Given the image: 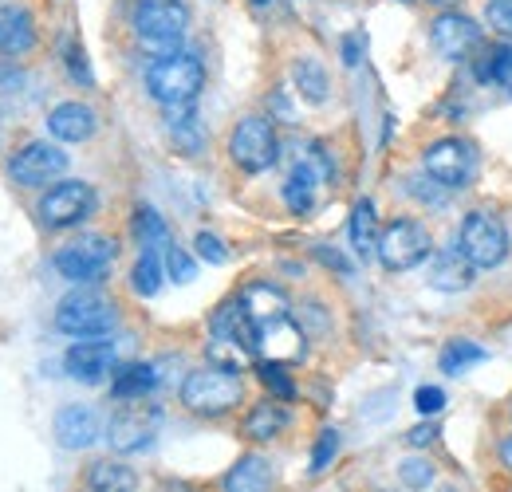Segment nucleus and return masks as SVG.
I'll return each mask as SVG.
<instances>
[{"label":"nucleus","mask_w":512,"mask_h":492,"mask_svg":"<svg viewBox=\"0 0 512 492\" xmlns=\"http://www.w3.org/2000/svg\"><path fill=\"white\" fill-rule=\"evenodd\" d=\"M190 12L182 0H138L134 4V40L146 56H178L186 52Z\"/></svg>","instance_id":"nucleus-1"},{"label":"nucleus","mask_w":512,"mask_h":492,"mask_svg":"<svg viewBox=\"0 0 512 492\" xmlns=\"http://www.w3.org/2000/svg\"><path fill=\"white\" fill-rule=\"evenodd\" d=\"M205 87V67L193 52H178V56H162L146 67V91L162 111H182L193 107L197 95Z\"/></svg>","instance_id":"nucleus-2"},{"label":"nucleus","mask_w":512,"mask_h":492,"mask_svg":"<svg viewBox=\"0 0 512 492\" xmlns=\"http://www.w3.org/2000/svg\"><path fill=\"white\" fill-rule=\"evenodd\" d=\"M115 323H119V308L95 288L71 292L56 308V331L67 339H107Z\"/></svg>","instance_id":"nucleus-3"},{"label":"nucleus","mask_w":512,"mask_h":492,"mask_svg":"<svg viewBox=\"0 0 512 492\" xmlns=\"http://www.w3.org/2000/svg\"><path fill=\"white\" fill-rule=\"evenodd\" d=\"M241 398H245V386H241L237 370H221V367L193 370V374H186V382H182V406L193 410L197 418H221Z\"/></svg>","instance_id":"nucleus-4"},{"label":"nucleus","mask_w":512,"mask_h":492,"mask_svg":"<svg viewBox=\"0 0 512 492\" xmlns=\"http://www.w3.org/2000/svg\"><path fill=\"white\" fill-rule=\"evenodd\" d=\"M115 256H119V245L111 237L83 233V237H75L71 245L56 252V272L71 284H95V280H103L111 272Z\"/></svg>","instance_id":"nucleus-5"},{"label":"nucleus","mask_w":512,"mask_h":492,"mask_svg":"<svg viewBox=\"0 0 512 492\" xmlns=\"http://www.w3.org/2000/svg\"><path fill=\"white\" fill-rule=\"evenodd\" d=\"M457 248L465 252V260H469L473 268H501L505 256H509V233H505V225H501L493 213L477 209V213H469V217L461 221Z\"/></svg>","instance_id":"nucleus-6"},{"label":"nucleus","mask_w":512,"mask_h":492,"mask_svg":"<svg viewBox=\"0 0 512 492\" xmlns=\"http://www.w3.org/2000/svg\"><path fill=\"white\" fill-rule=\"evenodd\" d=\"M280 154V142H276V126L260 115H249L233 126L229 134V158L233 166H241L245 174H264Z\"/></svg>","instance_id":"nucleus-7"},{"label":"nucleus","mask_w":512,"mask_h":492,"mask_svg":"<svg viewBox=\"0 0 512 492\" xmlns=\"http://www.w3.org/2000/svg\"><path fill=\"white\" fill-rule=\"evenodd\" d=\"M430 233L422 221H410V217H398L390 221L379 237V260L390 272H406V268H418L422 260H430Z\"/></svg>","instance_id":"nucleus-8"},{"label":"nucleus","mask_w":512,"mask_h":492,"mask_svg":"<svg viewBox=\"0 0 512 492\" xmlns=\"http://www.w3.org/2000/svg\"><path fill=\"white\" fill-rule=\"evenodd\" d=\"M95 209V189L87 182H60L52 185L40 201V221L48 229H71L79 221H87Z\"/></svg>","instance_id":"nucleus-9"},{"label":"nucleus","mask_w":512,"mask_h":492,"mask_svg":"<svg viewBox=\"0 0 512 492\" xmlns=\"http://www.w3.org/2000/svg\"><path fill=\"white\" fill-rule=\"evenodd\" d=\"M64 170H67V154L56 142H44V138L20 146V150L12 154V162H8L12 182H20V185H48V182H56Z\"/></svg>","instance_id":"nucleus-10"},{"label":"nucleus","mask_w":512,"mask_h":492,"mask_svg":"<svg viewBox=\"0 0 512 492\" xmlns=\"http://www.w3.org/2000/svg\"><path fill=\"white\" fill-rule=\"evenodd\" d=\"M426 174L442 185H465L477 174V150L465 142V138H442L426 150Z\"/></svg>","instance_id":"nucleus-11"},{"label":"nucleus","mask_w":512,"mask_h":492,"mask_svg":"<svg viewBox=\"0 0 512 492\" xmlns=\"http://www.w3.org/2000/svg\"><path fill=\"white\" fill-rule=\"evenodd\" d=\"M64 370L83 386L103 382L115 370V343L111 339H75V347H67L64 355Z\"/></svg>","instance_id":"nucleus-12"},{"label":"nucleus","mask_w":512,"mask_h":492,"mask_svg":"<svg viewBox=\"0 0 512 492\" xmlns=\"http://www.w3.org/2000/svg\"><path fill=\"white\" fill-rule=\"evenodd\" d=\"M154 433H158V414L134 406V410H119V414L111 418L107 441H111L115 453H138V449H150Z\"/></svg>","instance_id":"nucleus-13"},{"label":"nucleus","mask_w":512,"mask_h":492,"mask_svg":"<svg viewBox=\"0 0 512 492\" xmlns=\"http://www.w3.org/2000/svg\"><path fill=\"white\" fill-rule=\"evenodd\" d=\"M430 40H434V48H438L442 56H449V60H461V56H469V52L481 44V24H477L473 16L446 12V16H438V20H434Z\"/></svg>","instance_id":"nucleus-14"},{"label":"nucleus","mask_w":512,"mask_h":492,"mask_svg":"<svg viewBox=\"0 0 512 492\" xmlns=\"http://www.w3.org/2000/svg\"><path fill=\"white\" fill-rule=\"evenodd\" d=\"M304 347H308V339H304V331L296 327L292 315H288V319H276V323H268V327L256 331V351H260L268 363H296V359H304Z\"/></svg>","instance_id":"nucleus-15"},{"label":"nucleus","mask_w":512,"mask_h":492,"mask_svg":"<svg viewBox=\"0 0 512 492\" xmlns=\"http://www.w3.org/2000/svg\"><path fill=\"white\" fill-rule=\"evenodd\" d=\"M32 48H36V20H32V12L24 4H16V0H4L0 4V56L16 60V56H24Z\"/></svg>","instance_id":"nucleus-16"},{"label":"nucleus","mask_w":512,"mask_h":492,"mask_svg":"<svg viewBox=\"0 0 512 492\" xmlns=\"http://www.w3.org/2000/svg\"><path fill=\"white\" fill-rule=\"evenodd\" d=\"M99 433H103L99 414H95L91 406H83V402L64 406V410L56 414V441H60L64 449H87V445L99 441Z\"/></svg>","instance_id":"nucleus-17"},{"label":"nucleus","mask_w":512,"mask_h":492,"mask_svg":"<svg viewBox=\"0 0 512 492\" xmlns=\"http://www.w3.org/2000/svg\"><path fill=\"white\" fill-rule=\"evenodd\" d=\"M237 304L245 308V315H249V323H253L256 331L260 327H268V323H276V319H288V296L280 292V288H272V284H249L241 296H237Z\"/></svg>","instance_id":"nucleus-18"},{"label":"nucleus","mask_w":512,"mask_h":492,"mask_svg":"<svg viewBox=\"0 0 512 492\" xmlns=\"http://www.w3.org/2000/svg\"><path fill=\"white\" fill-rule=\"evenodd\" d=\"M473 272H477V268L465 260L461 248H446V252H434L426 280H430V288H438V292H465V288L473 284Z\"/></svg>","instance_id":"nucleus-19"},{"label":"nucleus","mask_w":512,"mask_h":492,"mask_svg":"<svg viewBox=\"0 0 512 492\" xmlns=\"http://www.w3.org/2000/svg\"><path fill=\"white\" fill-rule=\"evenodd\" d=\"M95 126H99V119H95V111L87 103H60L48 115V134L56 142H87L95 134Z\"/></svg>","instance_id":"nucleus-20"},{"label":"nucleus","mask_w":512,"mask_h":492,"mask_svg":"<svg viewBox=\"0 0 512 492\" xmlns=\"http://www.w3.org/2000/svg\"><path fill=\"white\" fill-rule=\"evenodd\" d=\"M320 166L312 162V158H304V162H296V170L288 174V182H284V201H288V209L292 213H312L316 209V197H320Z\"/></svg>","instance_id":"nucleus-21"},{"label":"nucleus","mask_w":512,"mask_h":492,"mask_svg":"<svg viewBox=\"0 0 512 492\" xmlns=\"http://www.w3.org/2000/svg\"><path fill=\"white\" fill-rule=\"evenodd\" d=\"M268 489H272V465H268L260 453L241 457V461L225 473V492H268Z\"/></svg>","instance_id":"nucleus-22"},{"label":"nucleus","mask_w":512,"mask_h":492,"mask_svg":"<svg viewBox=\"0 0 512 492\" xmlns=\"http://www.w3.org/2000/svg\"><path fill=\"white\" fill-rule=\"evenodd\" d=\"M347 233H351V248H355L359 260L379 256V237H383V233H379V221H375V205H371V201H359V205L351 209Z\"/></svg>","instance_id":"nucleus-23"},{"label":"nucleus","mask_w":512,"mask_h":492,"mask_svg":"<svg viewBox=\"0 0 512 492\" xmlns=\"http://www.w3.org/2000/svg\"><path fill=\"white\" fill-rule=\"evenodd\" d=\"M292 83H296L300 99H304V103H312V107L327 103V95H331V79H327V67H323L320 60H312V56H304V60L292 63Z\"/></svg>","instance_id":"nucleus-24"},{"label":"nucleus","mask_w":512,"mask_h":492,"mask_svg":"<svg viewBox=\"0 0 512 492\" xmlns=\"http://www.w3.org/2000/svg\"><path fill=\"white\" fill-rule=\"evenodd\" d=\"M87 485H91V492H134L138 477L123 461H95L87 469Z\"/></svg>","instance_id":"nucleus-25"},{"label":"nucleus","mask_w":512,"mask_h":492,"mask_svg":"<svg viewBox=\"0 0 512 492\" xmlns=\"http://www.w3.org/2000/svg\"><path fill=\"white\" fill-rule=\"evenodd\" d=\"M166 134H170V142H174L182 154H197V150L205 146V134H201V123H197L193 107L166 111Z\"/></svg>","instance_id":"nucleus-26"},{"label":"nucleus","mask_w":512,"mask_h":492,"mask_svg":"<svg viewBox=\"0 0 512 492\" xmlns=\"http://www.w3.org/2000/svg\"><path fill=\"white\" fill-rule=\"evenodd\" d=\"M162 280H166V260H162V248H142L138 264H134V272H130L134 292H138V296H158Z\"/></svg>","instance_id":"nucleus-27"},{"label":"nucleus","mask_w":512,"mask_h":492,"mask_svg":"<svg viewBox=\"0 0 512 492\" xmlns=\"http://www.w3.org/2000/svg\"><path fill=\"white\" fill-rule=\"evenodd\" d=\"M158 386V367L150 363H130V367L115 370V382H111V394L115 398H142Z\"/></svg>","instance_id":"nucleus-28"},{"label":"nucleus","mask_w":512,"mask_h":492,"mask_svg":"<svg viewBox=\"0 0 512 492\" xmlns=\"http://www.w3.org/2000/svg\"><path fill=\"white\" fill-rule=\"evenodd\" d=\"M205 355H209V363L221 370H241L249 367V359H253V347L249 343H241V339H229V335H209V347H205Z\"/></svg>","instance_id":"nucleus-29"},{"label":"nucleus","mask_w":512,"mask_h":492,"mask_svg":"<svg viewBox=\"0 0 512 492\" xmlns=\"http://www.w3.org/2000/svg\"><path fill=\"white\" fill-rule=\"evenodd\" d=\"M284 426H288V410L280 402H260L253 414L245 418V433L253 441H272Z\"/></svg>","instance_id":"nucleus-30"},{"label":"nucleus","mask_w":512,"mask_h":492,"mask_svg":"<svg viewBox=\"0 0 512 492\" xmlns=\"http://www.w3.org/2000/svg\"><path fill=\"white\" fill-rule=\"evenodd\" d=\"M134 237L142 241V248H166L170 245V229H166V221L158 217V209H150V205L134 209Z\"/></svg>","instance_id":"nucleus-31"},{"label":"nucleus","mask_w":512,"mask_h":492,"mask_svg":"<svg viewBox=\"0 0 512 492\" xmlns=\"http://www.w3.org/2000/svg\"><path fill=\"white\" fill-rule=\"evenodd\" d=\"M477 363H485V351L477 343H469V339H457V343H449L446 351H442V370L446 374H465Z\"/></svg>","instance_id":"nucleus-32"},{"label":"nucleus","mask_w":512,"mask_h":492,"mask_svg":"<svg viewBox=\"0 0 512 492\" xmlns=\"http://www.w3.org/2000/svg\"><path fill=\"white\" fill-rule=\"evenodd\" d=\"M162 260H166V276H170L174 284H190L193 276H197V260H193L186 248L174 245V241L162 248Z\"/></svg>","instance_id":"nucleus-33"},{"label":"nucleus","mask_w":512,"mask_h":492,"mask_svg":"<svg viewBox=\"0 0 512 492\" xmlns=\"http://www.w3.org/2000/svg\"><path fill=\"white\" fill-rule=\"evenodd\" d=\"M509 67H512V48L509 44H497V48L485 52V60H481V67H477V75H481L485 83H505Z\"/></svg>","instance_id":"nucleus-34"},{"label":"nucleus","mask_w":512,"mask_h":492,"mask_svg":"<svg viewBox=\"0 0 512 492\" xmlns=\"http://www.w3.org/2000/svg\"><path fill=\"white\" fill-rule=\"evenodd\" d=\"M398 477H402V485H410V489H430V481H434V465L410 457V461L398 465Z\"/></svg>","instance_id":"nucleus-35"},{"label":"nucleus","mask_w":512,"mask_h":492,"mask_svg":"<svg viewBox=\"0 0 512 492\" xmlns=\"http://www.w3.org/2000/svg\"><path fill=\"white\" fill-rule=\"evenodd\" d=\"M193 252H197L205 264H225V260H229V248H225V241H221V237H213V233H197Z\"/></svg>","instance_id":"nucleus-36"},{"label":"nucleus","mask_w":512,"mask_h":492,"mask_svg":"<svg viewBox=\"0 0 512 492\" xmlns=\"http://www.w3.org/2000/svg\"><path fill=\"white\" fill-rule=\"evenodd\" d=\"M335 453H339V433L335 430H323L316 437V453H312V473H323L331 461H335Z\"/></svg>","instance_id":"nucleus-37"},{"label":"nucleus","mask_w":512,"mask_h":492,"mask_svg":"<svg viewBox=\"0 0 512 492\" xmlns=\"http://www.w3.org/2000/svg\"><path fill=\"white\" fill-rule=\"evenodd\" d=\"M260 382H264L272 394H280V398H292V394H296V386H292L288 374H284V363H264V367H260Z\"/></svg>","instance_id":"nucleus-38"},{"label":"nucleus","mask_w":512,"mask_h":492,"mask_svg":"<svg viewBox=\"0 0 512 492\" xmlns=\"http://www.w3.org/2000/svg\"><path fill=\"white\" fill-rule=\"evenodd\" d=\"M485 20H489L493 32L512 36V0H489L485 4Z\"/></svg>","instance_id":"nucleus-39"},{"label":"nucleus","mask_w":512,"mask_h":492,"mask_svg":"<svg viewBox=\"0 0 512 492\" xmlns=\"http://www.w3.org/2000/svg\"><path fill=\"white\" fill-rule=\"evenodd\" d=\"M442 406H446V394H442L438 386H418V394H414V410H418L422 418L442 414Z\"/></svg>","instance_id":"nucleus-40"},{"label":"nucleus","mask_w":512,"mask_h":492,"mask_svg":"<svg viewBox=\"0 0 512 492\" xmlns=\"http://www.w3.org/2000/svg\"><path fill=\"white\" fill-rule=\"evenodd\" d=\"M446 189H449V185L434 182L430 174H426V178H414V182H410V193H414L418 201H430V205H446Z\"/></svg>","instance_id":"nucleus-41"},{"label":"nucleus","mask_w":512,"mask_h":492,"mask_svg":"<svg viewBox=\"0 0 512 492\" xmlns=\"http://www.w3.org/2000/svg\"><path fill=\"white\" fill-rule=\"evenodd\" d=\"M67 75L75 79V83H91V67H87V56H83V48L75 44V40H67Z\"/></svg>","instance_id":"nucleus-42"},{"label":"nucleus","mask_w":512,"mask_h":492,"mask_svg":"<svg viewBox=\"0 0 512 492\" xmlns=\"http://www.w3.org/2000/svg\"><path fill=\"white\" fill-rule=\"evenodd\" d=\"M434 437H438V430H434V426H418V430L406 433V441H410L414 449H426V445H434Z\"/></svg>","instance_id":"nucleus-43"},{"label":"nucleus","mask_w":512,"mask_h":492,"mask_svg":"<svg viewBox=\"0 0 512 492\" xmlns=\"http://www.w3.org/2000/svg\"><path fill=\"white\" fill-rule=\"evenodd\" d=\"M320 260H323V264H331V268H339V272H351V264H347V260H343L335 248H320Z\"/></svg>","instance_id":"nucleus-44"},{"label":"nucleus","mask_w":512,"mask_h":492,"mask_svg":"<svg viewBox=\"0 0 512 492\" xmlns=\"http://www.w3.org/2000/svg\"><path fill=\"white\" fill-rule=\"evenodd\" d=\"M343 56H347V67H355V63H359V36H347Z\"/></svg>","instance_id":"nucleus-45"},{"label":"nucleus","mask_w":512,"mask_h":492,"mask_svg":"<svg viewBox=\"0 0 512 492\" xmlns=\"http://www.w3.org/2000/svg\"><path fill=\"white\" fill-rule=\"evenodd\" d=\"M501 461L512 469V437H505V441H501Z\"/></svg>","instance_id":"nucleus-46"},{"label":"nucleus","mask_w":512,"mask_h":492,"mask_svg":"<svg viewBox=\"0 0 512 492\" xmlns=\"http://www.w3.org/2000/svg\"><path fill=\"white\" fill-rule=\"evenodd\" d=\"M166 492H190V489H186V485H170Z\"/></svg>","instance_id":"nucleus-47"},{"label":"nucleus","mask_w":512,"mask_h":492,"mask_svg":"<svg viewBox=\"0 0 512 492\" xmlns=\"http://www.w3.org/2000/svg\"><path fill=\"white\" fill-rule=\"evenodd\" d=\"M501 87H509L512 91V67H509V75H505V83H501Z\"/></svg>","instance_id":"nucleus-48"},{"label":"nucleus","mask_w":512,"mask_h":492,"mask_svg":"<svg viewBox=\"0 0 512 492\" xmlns=\"http://www.w3.org/2000/svg\"><path fill=\"white\" fill-rule=\"evenodd\" d=\"M430 4H453V0H430Z\"/></svg>","instance_id":"nucleus-49"},{"label":"nucleus","mask_w":512,"mask_h":492,"mask_svg":"<svg viewBox=\"0 0 512 492\" xmlns=\"http://www.w3.org/2000/svg\"><path fill=\"white\" fill-rule=\"evenodd\" d=\"M253 4H268V0H253Z\"/></svg>","instance_id":"nucleus-50"},{"label":"nucleus","mask_w":512,"mask_h":492,"mask_svg":"<svg viewBox=\"0 0 512 492\" xmlns=\"http://www.w3.org/2000/svg\"><path fill=\"white\" fill-rule=\"evenodd\" d=\"M442 492H457V489H442Z\"/></svg>","instance_id":"nucleus-51"}]
</instances>
